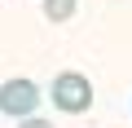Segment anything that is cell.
Wrapping results in <instances>:
<instances>
[{
	"mask_svg": "<svg viewBox=\"0 0 132 128\" xmlns=\"http://www.w3.org/2000/svg\"><path fill=\"white\" fill-rule=\"evenodd\" d=\"M75 13V0H44V18L48 22H66Z\"/></svg>",
	"mask_w": 132,
	"mask_h": 128,
	"instance_id": "obj_3",
	"label": "cell"
},
{
	"mask_svg": "<svg viewBox=\"0 0 132 128\" xmlns=\"http://www.w3.org/2000/svg\"><path fill=\"white\" fill-rule=\"evenodd\" d=\"M48 102H53L57 110H66V115H84V110L93 106V84H88V75H79V71H57V75H53V88H48Z\"/></svg>",
	"mask_w": 132,
	"mask_h": 128,
	"instance_id": "obj_1",
	"label": "cell"
},
{
	"mask_svg": "<svg viewBox=\"0 0 132 128\" xmlns=\"http://www.w3.org/2000/svg\"><path fill=\"white\" fill-rule=\"evenodd\" d=\"M18 128H53V124H48V119H35V115H22Z\"/></svg>",
	"mask_w": 132,
	"mask_h": 128,
	"instance_id": "obj_4",
	"label": "cell"
},
{
	"mask_svg": "<svg viewBox=\"0 0 132 128\" xmlns=\"http://www.w3.org/2000/svg\"><path fill=\"white\" fill-rule=\"evenodd\" d=\"M35 106H40L35 80H5V84H0V110H5V115L22 119V115H35Z\"/></svg>",
	"mask_w": 132,
	"mask_h": 128,
	"instance_id": "obj_2",
	"label": "cell"
}]
</instances>
